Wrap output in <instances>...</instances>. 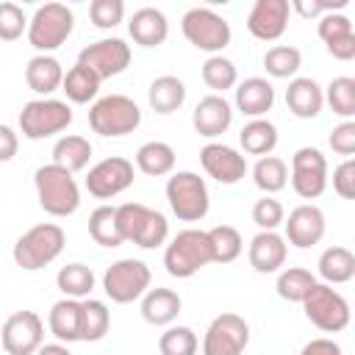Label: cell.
<instances>
[{
  "mask_svg": "<svg viewBox=\"0 0 355 355\" xmlns=\"http://www.w3.org/2000/svg\"><path fill=\"white\" fill-rule=\"evenodd\" d=\"M100 78L89 69V67H83V64H75L72 69H67V75H64V80H61V89H64V94H67V100H72V103H89V100H94L97 97V92H100Z\"/></svg>",
  "mask_w": 355,
  "mask_h": 355,
  "instance_id": "e575fe53",
  "label": "cell"
},
{
  "mask_svg": "<svg viewBox=\"0 0 355 355\" xmlns=\"http://www.w3.org/2000/svg\"><path fill=\"white\" fill-rule=\"evenodd\" d=\"M208 263H214V250H211L208 230L186 227L164 250V266L172 277H191Z\"/></svg>",
  "mask_w": 355,
  "mask_h": 355,
  "instance_id": "277c9868",
  "label": "cell"
},
{
  "mask_svg": "<svg viewBox=\"0 0 355 355\" xmlns=\"http://www.w3.org/2000/svg\"><path fill=\"white\" fill-rule=\"evenodd\" d=\"M286 105L294 116L313 119L324 105V89L313 78H294L286 89Z\"/></svg>",
  "mask_w": 355,
  "mask_h": 355,
  "instance_id": "cb8c5ba5",
  "label": "cell"
},
{
  "mask_svg": "<svg viewBox=\"0 0 355 355\" xmlns=\"http://www.w3.org/2000/svg\"><path fill=\"white\" fill-rule=\"evenodd\" d=\"M305 316L322 333H341L349 324V302L327 283H316L311 294L302 300Z\"/></svg>",
  "mask_w": 355,
  "mask_h": 355,
  "instance_id": "8fae6325",
  "label": "cell"
},
{
  "mask_svg": "<svg viewBox=\"0 0 355 355\" xmlns=\"http://www.w3.org/2000/svg\"><path fill=\"white\" fill-rule=\"evenodd\" d=\"M286 255H288V244L286 239L277 233V230H261L252 236L250 241V266L261 275H272L277 272L283 263H286Z\"/></svg>",
  "mask_w": 355,
  "mask_h": 355,
  "instance_id": "7402d4cb",
  "label": "cell"
},
{
  "mask_svg": "<svg viewBox=\"0 0 355 355\" xmlns=\"http://www.w3.org/2000/svg\"><path fill=\"white\" fill-rule=\"evenodd\" d=\"M92 158V144L86 136H78V133H69V136H61L53 147V164L64 166L67 172H80L86 169Z\"/></svg>",
  "mask_w": 355,
  "mask_h": 355,
  "instance_id": "f546056e",
  "label": "cell"
},
{
  "mask_svg": "<svg viewBox=\"0 0 355 355\" xmlns=\"http://www.w3.org/2000/svg\"><path fill=\"white\" fill-rule=\"evenodd\" d=\"M252 180H255V186L263 191V194H277L280 189H286V183H288V166H286V161L283 158H277V155H263V158H258L255 161V166H252Z\"/></svg>",
  "mask_w": 355,
  "mask_h": 355,
  "instance_id": "8d00e7d4",
  "label": "cell"
},
{
  "mask_svg": "<svg viewBox=\"0 0 355 355\" xmlns=\"http://www.w3.org/2000/svg\"><path fill=\"white\" fill-rule=\"evenodd\" d=\"M47 327H50V333H53L61 344L80 341V300H69V297L58 300V302L50 308Z\"/></svg>",
  "mask_w": 355,
  "mask_h": 355,
  "instance_id": "83f0119b",
  "label": "cell"
},
{
  "mask_svg": "<svg viewBox=\"0 0 355 355\" xmlns=\"http://www.w3.org/2000/svg\"><path fill=\"white\" fill-rule=\"evenodd\" d=\"M283 219H286L283 205H280L275 197H269V194H263V197L252 205V222H255L261 230H277V227L283 225Z\"/></svg>",
  "mask_w": 355,
  "mask_h": 355,
  "instance_id": "7dc6e473",
  "label": "cell"
},
{
  "mask_svg": "<svg viewBox=\"0 0 355 355\" xmlns=\"http://www.w3.org/2000/svg\"><path fill=\"white\" fill-rule=\"evenodd\" d=\"M64 80V69H61V61L55 55H33L25 67V83L31 92L47 97L53 94Z\"/></svg>",
  "mask_w": 355,
  "mask_h": 355,
  "instance_id": "4316f807",
  "label": "cell"
},
{
  "mask_svg": "<svg viewBox=\"0 0 355 355\" xmlns=\"http://www.w3.org/2000/svg\"><path fill=\"white\" fill-rule=\"evenodd\" d=\"M116 222L122 241H133L141 250H155L169 236V222L161 211L147 208L141 202H122L116 205Z\"/></svg>",
  "mask_w": 355,
  "mask_h": 355,
  "instance_id": "3957f363",
  "label": "cell"
},
{
  "mask_svg": "<svg viewBox=\"0 0 355 355\" xmlns=\"http://www.w3.org/2000/svg\"><path fill=\"white\" fill-rule=\"evenodd\" d=\"M89 125L94 133H100L105 139L128 136L141 125V111L125 94H105V97L94 100V105L89 108Z\"/></svg>",
  "mask_w": 355,
  "mask_h": 355,
  "instance_id": "8992f818",
  "label": "cell"
},
{
  "mask_svg": "<svg viewBox=\"0 0 355 355\" xmlns=\"http://www.w3.org/2000/svg\"><path fill=\"white\" fill-rule=\"evenodd\" d=\"M67 244V236L61 230V225L55 222H42V225H33L28 227L17 241H14V263L19 269H28V272H36V269H44L47 263H53L61 250Z\"/></svg>",
  "mask_w": 355,
  "mask_h": 355,
  "instance_id": "7a4b0ae2",
  "label": "cell"
},
{
  "mask_svg": "<svg viewBox=\"0 0 355 355\" xmlns=\"http://www.w3.org/2000/svg\"><path fill=\"white\" fill-rule=\"evenodd\" d=\"M69 122H72V108L64 100H53V97L31 100L19 111V130L31 141L55 136V133L67 130Z\"/></svg>",
  "mask_w": 355,
  "mask_h": 355,
  "instance_id": "ba28073f",
  "label": "cell"
},
{
  "mask_svg": "<svg viewBox=\"0 0 355 355\" xmlns=\"http://www.w3.org/2000/svg\"><path fill=\"white\" fill-rule=\"evenodd\" d=\"M180 28H183V36L197 47V50H205V53H214L219 55L227 44H230V22L225 17H219L214 8H189L180 19Z\"/></svg>",
  "mask_w": 355,
  "mask_h": 355,
  "instance_id": "30bf717a",
  "label": "cell"
},
{
  "mask_svg": "<svg viewBox=\"0 0 355 355\" xmlns=\"http://www.w3.org/2000/svg\"><path fill=\"white\" fill-rule=\"evenodd\" d=\"M313 286H316V277L302 266H288L277 275V294L288 302H302Z\"/></svg>",
  "mask_w": 355,
  "mask_h": 355,
  "instance_id": "60d3db41",
  "label": "cell"
},
{
  "mask_svg": "<svg viewBox=\"0 0 355 355\" xmlns=\"http://www.w3.org/2000/svg\"><path fill=\"white\" fill-rule=\"evenodd\" d=\"M78 64L89 67L100 80L114 78V75L128 69V64H130V44L125 39H119V36L100 39V42H94V44L80 50Z\"/></svg>",
  "mask_w": 355,
  "mask_h": 355,
  "instance_id": "9a60e30c",
  "label": "cell"
},
{
  "mask_svg": "<svg viewBox=\"0 0 355 355\" xmlns=\"http://www.w3.org/2000/svg\"><path fill=\"white\" fill-rule=\"evenodd\" d=\"M327 144H330V150H333V153H338V155H347V158H349V155L355 153V122H352V119H347V122L336 125V128L330 130Z\"/></svg>",
  "mask_w": 355,
  "mask_h": 355,
  "instance_id": "681fc988",
  "label": "cell"
},
{
  "mask_svg": "<svg viewBox=\"0 0 355 355\" xmlns=\"http://www.w3.org/2000/svg\"><path fill=\"white\" fill-rule=\"evenodd\" d=\"M130 186H133V161H128L122 155L103 158L86 175V189L97 200H111Z\"/></svg>",
  "mask_w": 355,
  "mask_h": 355,
  "instance_id": "2e32d148",
  "label": "cell"
},
{
  "mask_svg": "<svg viewBox=\"0 0 355 355\" xmlns=\"http://www.w3.org/2000/svg\"><path fill=\"white\" fill-rule=\"evenodd\" d=\"M208 239H211V250H214V263H230L244 250L241 233L233 225H216V227H211L208 230Z\"/></svg>",
  "mask_w": 355,
  "mask_h": 355,
  "instance_id": "ab89813d",
  "label": "cell"
},
{
  "mask_svg": "<svg viewBox=\"0 0 355 355\" xmlns=\"http://www.w3.org/2000/svg\"><path fill=\"white\" fill-rule=\"evenodd\" d=\"M128 33L141 47H158L169 36V22H166V17H164L161 8L144 6V8L133 11V17L128 22Z\"/></svg>",
  "mask_w": 355,
  "mask_h": 355,
  "instance_id": "603a6c76",
  "label": "cell"
},
{
  "mask_svg": "<svg viewBox=\"0 0 355 355\" xmlns=\"http://www.w3.org/2000/svg\"><path fill=\"white\" fill-rule=\"evenodd\" d=\"M300 355H341V347L333 341V338H311Z\"/></svg>",
  "mask_w": 355,
  "mask_h": 355,
  "instance_id": "f5cc1de1",
  "label": "cell"
},
{
  "mask_svg": "<svg viewBox=\"0 0 355 355\" xmlns=\"http://www.w3.org/2000/svg\"><path fill=\"white\" fill-rule=\"evenodd\" d=\"M233 122V105L222 97V94H205L191 114V125L200 136L205 139H216L222 136Z\"/></svg>",
  "mask_w": 355,
  "mask_h": 355,
  "instance_id": "44dd1931",
  "label": "cell"
},
{
  "mask_svg": "<svg viewBox=\"0 0 355 355\" xmlns=\"http://www.w3.org/2000/svg\"><path fill=\"white\" fill-rule=\"evenodd\" d=\"M197 333L186 324H175V327H166L158 338V352L161 355H197Z\"/></svg>",
  "mask_w": 355,
  "mask_h": 355,
  "instance_id": "7bdbcfd3",
  "label": "cell"
},
{
  "mask_svg": "<svg viewBox=\"0 0 355 355\" xmlns=\"http://www.w3.org/2000/svg\"><path fill=\"white\" fill-rule=\"evenodd\" d=\"M180 308H183V300L172 288H147L141 297V316L147 324H155V327L172 324Z\"/></svg>",
  "mask_w": 355,
  "mask_h": 355,
  "instance_id": "484cf974",
  "label": "cell"
},
{
  "mask_svg": "<svg viewBox=\"0 0 355 355\" xmlns=\"http://www.w3.org/2000/svg\"><path fill=\"white\" fill-rule=\"evenodd\" d=\"M55 286L69 300H86L94 288V272L86 263H67L55 275Z\"/></svg>",
  "mask_w": 355,
  "mask_h": 355,
  "instance_id": "836d02e7",
  "label": "cell"
},
{
  "mask_svg": "<svg viewBox=\"0 0 355 355\" xmlns=\"http://www.w3.org/2000/svg\"><path fill=\"white\" fill-rule=\"evenodd\" d=\"M19 150V136L14 133V128L0 125V161H11Z\"/></svg>",
  "mask_w": 355,
  "mask_h": 355,
  "instance_id": "816d5d0a",
  "label": "cell"
},
{
  "mask_svg": "<svg viewBox=\"0 0 355 355\" xmlns=\"http://www.w3.org/2000/svg\"><path fill=\"white\" fill-rule=\"evenodd\" d=\"M147 100H150V108L155 114H172L186 103V86L175 75H161L150 83Z\"/></svg>",
  "mask_w": 355,
  "mask_h": 355,
  "instance_id": "f1b7e54d",
  "label": "cell"
},
{
  "mask_svg": "<svg viewBox=\"0 0 355 355\" xmlns=\"http://www.w3.org/2000/svg\"><path fill=\"white\" fill-rule=\"evenodd\" d=\"M153 272L144 261L139 258H119L114 261L105 275H103V291L105 297H111V302L128 305L139 297H144V291L150 288Z\"/></svg>",
  "mask_w": 355,
  "mask_h": 355,
  "instance_id": "9c48e42d",
  "label": "cell"
},
{
  "mask_svg": "<svg viewBox=\"0 0 355 355\" xmlns=\"http://www.w3.org/2000/svg\"><path fill=\"white\" fill-rule=\"evenodd\" d=\"M166 200L172 214L180 222H200L208 208H211V197H208V186L197 172H175L166 180Z\"/></svg>",
  "mask_w": 355,
  "mask_h": 355,
  "instance_id": "52a82bcc",
  "label": "cell"
},
{
  "mask_svg": "<svg viewBox=\"0 0 355 355\" xmlns=\"http://www.w3.org/2000/svg\"><path fill=\"white\" fill-rule=\"evenodd\" d=\"M89 236L100 247H119L122 244V233H119V222H116V208L114 205H97L89 214Z\"/></svg>",
  "mask_w": 355,
  "mask_h": 355,
  "instance_id": "74e56055",
  "label": "cell"
},
{
  "mask_svg": "<svg viewBox=\"0 0 355 355\" xmlns=\"http://www.w3.org/2000/svg\"><path fill=\"white\" fill-rule=\"evenodd\" d=\"M239 141H241L244 153L263 158V155H269V153L277 147V128H275L269 119H263V116H261V119H250V122L241 128Z\"/></svg>",
  "mask_w": 355,
  "mask_h": 355,
  "instance_id": "1f68e13d",
  "label": "cell"
},
{
  "mask_svg": "<svg viewBox=\"0 0 355 355\" xmlns=\"http://www.w3.org/2000/svg\"><path fill=\"white\" fill-rule=\"evenodd\" d=\"M291 186L302 200H316L327 189V158L316 147H300L291 155Z\"/></svg>",
  "mask_w": 355,
  "mask_h": 355,
  "instance_id": "4fadbf2b",
  "label": "cell"
},
{
  "mask_svg": "<svg viewBox=\"0 0 355 355\" xmlns=\"http://www.w3.org/2000/svg\"><path fill=\"white\" fill-rule=\"evenodd\" d=\"M319 39L324 42L327 53L338 61H352L355 58V31H352V19L347 14L330 11L324 17H319Z\"/></svg>",
  "mask_w": 355,
  "mask_h": 355,
  "instance_id": "ffe728a7",
  "label": "cell"
},
{
  "mask_svg": "<svg viewBox=\"0 0 355 355\" xmlns=\"http://www.w3.org/2000/svg\"><path fill=\"white\" fill-rule=\"evenodd\" d=\"M324 100L330 103L333 114H338V116H344V119L355 116V80L347 78V75L333 78L330 86L324 89Z\"/></svg>",
  "mask_w": 355,
  "mask_h": 355,
  "instance_id": "ee69618b",
  "label": "cell"
},
{
  "mask_svg": "<svg viewBox=\"0 0 355 355\" xmlns=\"http://www.w3.org/2000/svg\"><path fill=\"white\" fill-rule=\"evenodd\" d=\"M89 17H92V25L94 28L111 31V28H116L122 22L125 3L122 0H92L89 3Z\"/></svg>",
  "mask_w": 355,
  "mask_h": 355,
  "instance_id": "f6af8a7d",
  "label": "cell"
},
{
  "mask_svg": "<svg viewBox=\"0 0 355 355\" xmlns=\"http://www.w3.org/2000/svg\"><path fill=\"white\" fill-rule=\"evenodd\" d=\"M111 327V311L100 300H80V341H103Z\"/></svg>",
  "mask_w": 355,
  "mask_h": 355,
  "instance_id": "d590c367",
  "label": "cell"
},
{
  "mask_svg": "<svg viewBox=\"0 0 355 355\" xmlns=\"http://www.w3.org/2000/svg\"><path fill=\"white\" fill-rule=\"evenodd\" d=\"M347 3L349 0H294V3H288V8H294L305 19H313V17H324L330 11L344 8Z\"/></svg>",
  "mask_w": 355,
  "mask_h": 355,
  "instance_id": "c3c4849f",
  "label": "cell"
},
{
  "mask_svg": "<svg viewBox=\"0 0 355 355\" xmlns=\"http://www.w3.org/2000/svg\"><path fill=\"white\" fill-rule=\"evenodd\" d=\"M288 0H255L247 17V31L261 42H275L288 28Z\"/></svg>",
  "mask_w": 355,
  "mask_h": 355,
  "instance_id": "ac0fdd59",
  "label": "cell"
},
{
  "mask_svg": "<svg viewBox=\"0 0 355 355\" xmlns=\"http://www.w3.org/2000/svg\"><path fill=\"white\" fill-rule=\"evenodd\" d=\"M202 80H205L208 89H214V94H222V92H227V89L236 86L239 69H236V64H233L230 58H225V55H211V58H205V64H202Z\"/></svg>",
  "mask_w": 355,
  "mask_h": 355,
  "instance_id": "b9f144b4",
  "label": "cell"
},
{
  "mask_svg": "<svg viewBox=\"0 0 355 355\" xmlns=\"http://www.w3.org/2000/svg\"><path fill=\"white\" fill-rule=\"evenodd\" d=\"M302 67V53L291 44H275L263 53V69L272 78H294Z\"/></svg>",
  "mask_w": 355,
  "mask_h": 355,
  "instance_id": "f35d334b",
  "label": "cell"
},
{
  "mask_svg": "<svg viewBox=\"0 0 355 355\" xmlns=\"http://www.w3.org/2000/svg\"><path fill=\"white\" fill-rule=\"evenodd\" d=\"M22 33H28V17L17 3H0V39L14 42Z\"/></svg>",
  "mask_w": 355,
  "mask_h": 355,
  "instance_id": "bcb514c9",
  "label": "cell"
},
{
  "mask_svg": "<svg viewBox=\"0 0 355 355\" xmlns=\"http://www.w3.org/2000/svg\"><path fill=\"white\" fill-rule=\"evenodd\" d=\"M275 105V86L266 78H247L236 86V108L244 116L261 119Z\"/></svg>",
  "mask_w": 355,
  "mask_h": 355,
  "instance_id": "d4e9b609",
  "label": "cell"
},
{
  "mask_svg": "<svg viewBox=\"0 0 355 355\" xmlns=\"http://www.w3.org/2000/svg\"><path fill=\"white\" fill-rule=\"evenodd\" d=\"M136 166L150 178L169 175L175 169V150L166 141H144L136 150Z\"/></svg>",
  "mask_w": 355,
  "mask_h": 355,
  "instance_id": "d6a6232c",
  "label": "cell"
},
{
  "mask_svg": "<svg viewBox=\"0 0 355 355\" xmlns=\"http://www.w3.org/2000/svg\"><path fill=\"white\" fill-rule=\"evenodd\" d=\"M333 189L341 200H355V161L347 158L333 169Z\"/></svg>",
  "mask_w": 355,
  "mask_h": 355,
  "instance_id": "f907efd6",
  "label": "cell"
},
{
  "mask_svg": "<svg viewBox=\"0 0 355 355\" xmlns=\"http://www.w3.org/2000/svg\"><path fill=\"white\" fill-rule=\"evenodd\" d=\"M33 186H36L39 205L50 216H69L80 208V189H78L72 172H67L58 164L39 166L33 172Z\"/></svg>",
  "mask_w": 355,
  "mask_h": 355,
  "instance_id": "6da1fadb",
  "label": "cell"
},
{
  "mask_svg": "<svg viewBox=\"0 0 355 355\" xmlns=\"http://www.w3.org/2000/svg\"><path fill=\"white\" fill-rule=\"evenodd\" d=\"M75 28V17L64 3H44L28 19V42L39 55H50L58 50Z\"/></svg>",
  "mask_w": 355,
  "mask_h": 355,
  "instance_id": "5b68a950",
  "label": "cell"
},
{
  "mask_svg": "<svg viewBox=\"0 0 355 355\" xmlns=\"http://www.w3.org/2000/svg\"><path fill=\"white\" fill-rule=\"evenodd\" d=\"M36 355H72V352H69L67 344L58 341V344H42V347L36 349Z\"/></svg>",
  "mask_w": 355,
  "mask_h": 355,
  "instance_id": "db71d44e",
  "label": "cell"
},
{
  "mask_svg": "<svg viewBox=\"0 0 355 355\" xmlns=\"http://www.w3.org/2000/svg\"><path fill=\"white\" fill-rule=\"evenodd\" d=\"M200 164L208 178H214L216 183H225V186H233L247 175V158L239 150L219 144V141H211L200 150Z\"/></svg>",
  "mask_w": 355,
  "mask_h": 355,
  "instance_id": "e0dca14e",
  "label": "cell"
},
{
  "mask_svg": "<svg viewBox=\"0 0 355 355\" xmlns=\"http://www.w3.org/2000/svg\"><path fill=\"white\" fill-rule=\"evenodd\" d=\"M283 225H286V241L300 247V250H308V247L319 244L322 236H324V227H327L322 208L313 205V202L297 205L288 214V219H283Z\"/></svg>",
  "mask_w": 355,
  "mask_h": 355,
  "instance_id": "d6986e66",
  "label": "cell"
},
{
  "mask_svg": "<svg viewBox=\"0 0 355 355\" xmlns=\"http://www.w3.org/2000/svg\"><path fill=\"white\" fill-rule=\"evenodd\" d=\"M3 349L8 355H36V349L44 344V324L36 311H17L6 319L0 330Z\"/></svg>",
  "mask_w": 355,
  "mask_h": 355,
  "instance_id": "5bb4252c",
  "label": "cell"
},
{
  "mask_svg": "<svg viewBox=\"0 0 355 355\" xmlns=\"http://www.w3.org/2000/svg\"><path fill=\"white\" fill-rule=\"evenodd\" d=\"M319 275L324 277L327 286L336 283H349L355 277V255L347 247H327L319 255Z\"/></svg>",
  "mask_w": 355,
  "mask_h": 355,
  "instance_id": "4dcf8cb0",
  "label": "cell"
},
{
  "mask_svg": "<svg viewBox=\"0 0 355 355\" xmlns=\"http://www.w3.org/2000/svg\"><path fill=\"white\" fill-rule=\"evenodd\" d=\"M250 344V324L239 313H219L205 336H202V355H244Z\"/></svg>",
  "mask_w": 355,
  "mask_h": 355,
  "instance_id": "7c38bea8",
  "label": "cell"
}]
</instances>
